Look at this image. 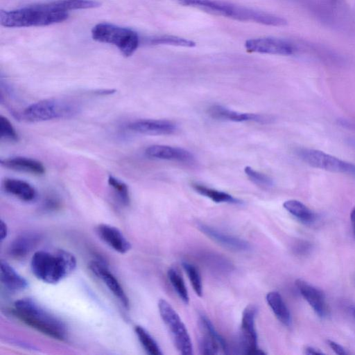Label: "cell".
<instances>
[{
	"mask_svg": "<svg viewBox=\"0 0 355 355\" xmlns=\"http://www.w3.org/2000/svg\"><path fill=\"white\" fill-rule=\"evenodd\" d=\"M2 187L5 192L24 202H33L37 196L35 189L31 184L22 180L6 178L2 182Z\"/></svg>",
	"mask_w": 355,
	"mask_h": 355,
	"instance_id": "cell-18",
	"label": "cell"
},
{
	"mask_svg": "<svg viewBox=\"0 0 355 355\" xmlns=\"http://www.w3.org/2000/svg\"><path fill=\"white\" fill-rule=\"evenodd\" d=\"M96 232L102 241L116 252L125 254L131 248V244L123 234L116 227L101 223L96 227Z\"/></svg>",
	"mask_w": 355,
	"mask_h": 355,
	"instance_id": "cell-16",
	"label": "cell"
},
{
	"mask_svg": "<svg viewBox=\"0 0 355 355\" xmlns=\"http://www.w3.org/2000/svg\"><path fill=\"white\" fill-rule=\"evenodd\" d=\"M167 275L178 296L185 304H188L189 302V293L182 276L173 268L168 269Z\"/></svg>",
	"mask_w": 355,
	"mask_h": 355,
	"instance_id": "cell-27",
	"label": "cell"
},
{
	"mask_svg": "<svg viewBox=\"0 0 355 355\" xmlns=\"http://www.w3.org/2000/svg\"><path fill=\"white\" fill-rule=\"evenodd\" d=\"M146 156L150 158L176 161L182 163H192L193 155L188 150L167 145H152L145 150Z\"/></svg>",
	"mask_w": 355,
	"mask_h": 355,
	"instance_id": "cell-15",
	"label": "cell"
},
{
	"mask_svg": "<svg viewBox=\"0 0 355 355\" xmlns=\"http://www.w3.org/2000/svg\"><path fill=\"white\" fill-rule=\"evenodd\" d=\"M159 313L168 329L174 344L183 355L193 354V345L187 329L175 310L165 300L158 302Z\"/></svg>",
	"mask_w": 355,
	"mask_h": 355,
	"instance_id": "cell-7",
	"label": "cell"
},
{
	"mask_svg": "<svg viewBox=\"0 0 355 355\" xmlns=\"http://www.w3.org/2000/svg\"><path fill=\"white\" fill-rule=\"evenodd\" d=\"M295 286L301 295L312 307L314 312L321 318L329 315V307L324 293L307 282L297 279Z\"/></svg>",
	"mask_w": 355,
	"mask_h": 355,
	"instance_id": "cell-13",
	"label": "cell"
},
{
	"mask_svg": "<svg viewBox=\"0 0 355 355\" xmlns=\"http://www.w3.org/2000/svg\"><path fill=\"white\" fill-rule=\"evenodd\" d=\"M89 267L92 272L103 282L123 306L128 309L129 299L121 284L107 266L101 261H92L89 263Z\"/></svg>",
	"mask_w": 355,
	"mask_h": 355,
	"instance_id": "cell-11",
	"label": "cell"
},
{
	"mask_svg": "<svg viewBox=\"0 0 355 355\" xmlns=\"http://www.w3.org/2000/svg\"><path fill=\"white\" fill-rule=\"evenodd\" d=\"M76 267L75 257L68 251L40 250L31 258V268L33 275L48 284H56L71 273Z\"/></svg>",
	"mask_w": 355,
	"mask_h": 355,
	"instance_id": "cell-3",
	"label": "cell"
},
{
	"mask_svg": "<svg viewBox=\"0 0 355 355\" xmlns=\"http://www.w3.org/2000/svg\"><path fill=\"white\" fill-rule=\"evenodd\" d=\"M107 182L121 203L125 206L129 205L130 196L127 184L112 175L108 176Z\"/></svg>",
	"mask_w": 355,
	"mask_h": 355,
	"instance_id": "cell-29",
	"label": "cell"
},
{
	"mask_svg": "<svg viewBox=\"0 0 355 355\" xmlns=\"http://www.w3.org/2000/svg\"><path fill=\"white\" fill-rule=\"evenodd\" d=\"M68 17V12L53 10L44 3L0 11L1 26L9 28L45 26L62 22Z\"/></svg>",
	"mask_w": 355,
	"mask_h": 355,
	"instance_id": "cell-4",
	"label": "cell"
},
{
	"mask_svg": "<svg viewBox=\"0 0 355 355\" xmlns=\"http://www.w3.org/2000/svg\"><path fill=\"white\" fill-rule=\"evenodd\" d=\"M38 241L39 236L35 234H21L10 244L9 254L15 259H23L35 248Z\"/></svg>",
	"mask_w": 355,
	"mask_h": 355,
	"instance_id": "cell-21",
	"label": "cell"
},
{
	"mask_svg": "<svg viewBox=\"0 0 355 355\" xmlns=\"http://www.w3.org/2000/svg\"><path fill=\"white\" fill-rule=\"evenodd\" d=\"M329 346L331 349L337 354L340 355H345L347 354V352L345 349V348L341 346L340 344L336 343L334 340H327Z\"/></svg>",
	"mask_w": 355,
	"mask_h": 355,
	"instance_id": "cell-33",
	"label": "cell"
},
{
	"mask_svg": "<svg viewBox=\"0 0 355 355\" xmlns=\"http://www.w3.org/2000/svg\"><path fill=\"white\" fill-rule=\"evenodd\" d=\"M197 227L207 237L230 250L246 252L251 249V245L248 241L238 236L227 234L202 223H198Z\"/></svg>",
	"mask_w": 355,
	"mask_h": 355,
	"instance_id": "cell-12",
	"label": "cell"
},
{
	"mask_svg": "<svg viewBox=\"0 0 355 355\" xmlns=\"http://www.w3.org/2000/svg\"><path fill=\"white\" fill-rule=\"evenodd\" d=\"M135 332L141 346L150 355H162V352L152 336L140 325L135 327Z\"/></svg>",
	"mask_w": 355,
	"mask_h": 355,
	"instance_id": "cell-25",
	"label": "cell"
},
{
	"mask_svg": "<svg viewBox=\"0 0 355 355\" xmlns=\"http://www.w3.org/2000/svg\"><path fill=\"white\" fill-rule=\"evenodd\" d=\"M8 235V227H7V225L6 223L3 221V220H1V224H0V239H1V241H3L7 236Z\"/></svg>",
	"mask_w": 355,
	"mask_h": 355,
	"instance_id": "cell-36",
	"label": "cell"
},
{
	"mask_svg": "<svg viewBox=\"0 0 355 355\" xmlns=\"http://www.w3.org/2000/svg\"><path fill=\"white\" fill-rule=\"evenodd\" d=\"M306 354H322L323 352L318 348L309 346L305 349Z\"/></svg>",
	"mask_w": 355,
	"mask_h": 355,
	"instance_id": "cell-37",
	"label": "cell"
},
{
	"mask_svg": "<svg viewBox=\"0 0 355 355\" xmlns=\"http://www.w3.org/2000/svg\"><path fill=\"white\" fill-rule=\"evenodd\" d=\"M148 43L153 45L162 44L183 47H193L196 46V43L192 40L168 35L153 37L149 39Z\"/></svg>",
	"mask_w": 355,
	"mask_h": 355,
	"instance_id": "cell-26",
	"label": "cell"
},
{
	"mask_svg": "<svg viewBox=\"0 0 355 355\" xmlns=\"http://www.w3.org/2000/svg\"><path fill=\"white\" fill-rule=\"evenodd\" d=\"M44 206L48 209H54L59 206V202L54 196H49L46 199Z\"/></svg>",
	"mask_w": 355,
	"mask_h": 355,
	"instance_id": "cell-35",
	"label": "cell"
},
{
	"mask_svg": "<svg viewBox=\"0 0 355 355\" xmlns=\"http://www.w3.org/2000/svg\"><path fill=\"white\" fill-rule=\"evenodd\" d=\"M184 6L240 21L284 26L287 21L278 15L220 0H175Z\"/></svg>",
	"mask_w": 355,
	"mask_h": 355,
	"instance_id": "cell-1",
	"label": "cell"
},
{
	"mask_svg": "<svg viewBox=\"0 0 355 355\" xmlns=\"http://www.w3.org/2000/svg\"><path fill=\"white\" fill-rule=\"evenodd\" d=\"M352 313L353 316L355 318V307L352 308Z\"/></svg>",
	"mask_w": 355,
	"mask_h": 355,
	"instance_id": "cell-39",
	"label": "cell"
},
{
	"mask_svg": "<svg viewBox=\"0 0 355 355\" xmlns=\"http://www.w3.org/2000/svg\"><path fill=\"white\" fill-rule=\"evenodd\" d=\"M245 48L251 53L278 55H291L295 51V46L289 41L274 37L249 39L245 42Z\"/></svg>",
	"mask_w": 355,
	"mask_h": 355,
	"instance_id": "cell-10",
	"label": "cell"
},
{
	"mask_svg": "<svg viewBox=\"0 0 355 355\" xmlns=\"http://www.w3.org/2000/svg\"><path fill=\"white\" fill-rule=\"evenodd\" d=\"M207 112L213 119L234 122L254 121L266 123L268 118L261 114L243 113L229 110L219 105H214L208 108Z\"/></svg>",
	"mask_w": 355,
	"mask_h": 355,
	"instance_id": "cell-17",
	"label": "cell"
},
{
	"mask_svg": "<svg viewBox=\"0 0 355 355\" xmlns=\"http://www.w3.org/2000/svg\"><path fill=\"white\" fill-rule=\"evenodd\" d=\"M2 166L19 172L42 175L45 173V167L42 162L25 157H15L1 160Z\"/></svg>",
	"mask_w": 355,
	"mask_h": 355,
	"instance_id": "cell-19",
	"label": "cell"
},
{
	"mask_svg": "<svg viewBox=\"0 0 355 355\" xmlns=\"http://www.w3.org/2000/svg\"><path fill=\"white\" fill-rule=\"evenodd\" d=\"M244 172L248 178L256 185L266 189L273 185L272 180L266 174L257 171L250 166H246Z\"/></svg>",
	"mask_w": 355,
	"mask_h": 355,
	"instance_id": "cell-31",
	"label": "cell"
},
{
	"mask_svg": "<svg viewBox=\"0 0 355 355\" xmlns=\"http://www.w3.org/2000/svg\"><path fill=\"white\" fill-rule=\"evenodd\" d=\"M350 220L352 226L353 232L355 236V207L352 209L351 211Z\"/></svg>",
	"mask_w": 355,
	"mask_h": 355,
	"instance_id": "cell-38",
	"label": "cell"
},
{
	"mask_svg": "<svg viewBox=\"0 0 355 355\" xmlns=\"http://www.w3.org/2000/svg\"><path fill=\"white\" fill-rule=\"evenodd\" d=\"M297 155L308 165L334 173H355V166L322 150L300 148L295 150Z\"/></svg>",
	"mask_w": 355,
	"mask_h": 355,
	"instance_id": "cell-8",
	"label": "cell"
},
{
	"mask_svg": "<svg viewBox=\"0 0 355 355\" xmlns=\"http://www.w3.org/2000/svg\"><path fill=\"white\" fill-rule=\"evenodd\" d=\"M11 312L19 320L47 336L59 340L67 337L64 323L32 298L15 301Z\"/></svg>",
	"mask_w": 355,
	"mask_h": 355,
	"instance_id": "cell-2",
	"label": "cell"
},
{
	"mask_svg": "<svg viewBox=\"0 0 355 355\" xmlns=\"http://www.w3.org/2000/svg\"><path fill=\"white\" fill-rule=\"evenodd\" d=\"M79 105L69 100L44 99L31 104L23 112V118L30 122L69 119L80 112Z\"/></svg>",
	"mask_w": 355,
	"mask_h": 355,
	"instance_id": "cell-6",
	"label": "cell"
},
{
	"mask_svg": "<svg viewBox=\"0 0 355 355\" xmlns=\"http://www.w3.org/2000/svg\"><path fill=\"white\" fill-rule=\"evenodd\" d=\"M257 308L250 304L243 311L241 324V341L243 354L248 355H263L266 353L257 346V334L255 329V318Z\"/></svg>",
	"mask_w": 355,
	"mask_h": 355,
	"instance_id": "cell-9",
	"label": "cell"
},
{
	"mask_svg": "<svg viewBox=\"0 0 355 355\" xmlns=\"http://www.w3.org/2000/svg\"><path fill=\"white\" fill-rule=\"evenodd\" d=\"M92 39L115 46L125 56H131L139 44V37L134 30L111 23L96 24L91 31Z\"/></svg>",
	"mask_w": 355,
	"mask_h": 355,
	"instance_id": "cell-5",
	"label": "cell"
},
{
	"mask_svg": "<svg viewBox=\"0 0 355 355\" xmlns=\"http://www.w3.org/2000/svg\"><path fill=\"white\" fill-rule=\"evenodd\" d=\"M182 266L187 274L195 293L201 297L202 295V283L198 269L187 261H182Z\"/></svg>",
	"mask_w": 355,
	"mask_h": 355,
	"instance_id": "cell-30",
	"label": "cell"
},
{
	"mask_svg": "<svg viewBox=\"0 0 355 355\" xmlns=\"http://www.w3.org/2000/svg\"><path fill=\"white\" fill-rule=\"evenodd\" d=\"M127 128L135 132L148 135H166L174 133V123L162 119H139L129 123Z\"/></svg>",
	"mask_w": 355,
	"mask_h": 355,
	"instance_id": "cell-14",
	"label": "cell"
},
{
	"mask_svg": "<svg viewBox=\"0 0 355 355\" xmlns=\"http://www.w3.org/2000/svg\"><path fill=\"white\" fill-rule=\"evenodd\" d=\"M284 208L301 223L310 225L315 220V213L297 200H288L283 203Z\"/></svg>",
	"mask_w": 355,
	"mask_h": 355,
	"instance_id": "cell-23",
	"label": "cell"
},
{
	"mask_svg": "<svg viewBox=\"0 0 355 355\" xmlns=\"http://www.w3.org/2000/svg\"><path fill=\"white\" fill-rule=\"evenodd\" d=\"M266 302L276 318L285 326H290L292 322L291 315L284 299L277 291L267 293Z\"/></svg>",
	"mask_w": 355,
	"mask_h": 355,
	"instance_id": "cell-22",
	"label": "cell"
},
{
	"mask_svg": "<svg viewBox=\"0 0 355 355\" xmlns=\"http://www.w3.org/2000/svg\"><path fill=\"white\" fill-rule=\"evenodd\" d=\"M0 135L2 139L11 142L19 141V135L10 121L5 116H0Z\"/></svg>",
	"mask_w": 355,
	"mask_h": 355,
	"instance_id": "cell-32",
	"label": "cell"
},
{
	"mask_svg": "<svg viewBox=\"0 0 355 355\" xmlns=\"http://www.w3.org/2000/svg\"><path fill=\"white\" fill-rule=\"evenodd\" d=\"M0 270L1 282L9 291H21L28 286L27 280L19 275L6 261H1Z\"/></svg>",
	"mask_w": 355,
	"mask_h": 355,
	"instance_id": "cell-20",
	"label": "cell"
},
{
	"mask_svg": "<svg viewBox=\"0 0 355 355\" xmlns=\"http://www.w3.org/2000/svg\"><path fill=\"white\" fill-rule=\"evenodd\" d=\"M191 186L196 192L202 196L210 198L215 202H225L236 205L242 203V201L226 192L207 187L197 182H193Z\"/></svg>",
	"mask_w": 355,
	"mask_h": 355,
	"instance_id": "cell-24",
	"label": "cell"
},
{
	"mask_svg": "<svg viewBox=\"0 0 355 355\" xmlns=\"http://www.w3.org/2000/svg\"><path fill=\"white\" fill-rule=\"evenodd\" d=\"M200 324L201 329L207 332L218 345L224 354H228V346L225 340L218 333L209 319L204 314L200 315Z\"/></svg>",
	"mask_w": 355,
	"mask_h": 355,
	"instance_id": "cell-28",
	"label": "cell"
},
{
	"mask_svg": "<svg viewBox=\"0 0 355 355\" xmlns=\"http://www.w3.org/2000/svg\"><path fill=\"white\" fill-rule=\"evenodd\" d=\"M311 249V245L309 243H307L306 241H302L298 243L295 248V250L298 254H306V252H309Z\"/></svg>",
	"mask_w": 355,
	"mask_h": 355,
	"instance_id": "cell-34",
	"label": "cell"
}]
</instances>
